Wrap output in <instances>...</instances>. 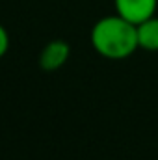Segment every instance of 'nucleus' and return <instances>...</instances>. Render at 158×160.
<instances>
[{
  "label": "nucleus",
  "instance_id": "obj_1",
  "mask_svg": "<svg viewBox=\"0 0 158 160\" xmlns=\"http://www.w3.org/2000/svg\"><path fill=\"white\" fill-rule=\"evenodd\" d=\"M89 41L95 52L108 60H125L140 48L136 24L117 13L99 19L91 28Z\"/></svg>",
  "mask_w": 158,
  "mask_h": 160
},
{
  "label": "nucleus",
  "instance_id": "obj_2",
  "mask_svg": "<svg viewBox=\"0 0 158 160\" xmlns=\"http://www.w3.org/2000/svg\"><path fill=\"white\" fill-rule=\"evenodd\" d=\"M116 13L132 24H140L156 13L158 0H114Z\"/></svg>",
  "mask_w": 158,
  "mask_h": 160
},
{
  "label": "nucleus",
  "instance_id": "obj_3",
  "mask_svg": "<svg viewBox=\"0 0 158 160\" xmlns=\"http://www.w3.org/2000/svg\"><path fill=\"white\" fill-rule=\"evenodd\" d=\"M69 56H71L69 43L62 39H54L43 47L39 54V65L43 71H58L67 63Z\"/></svg>",
  "mask_w": 158,
  "mask_h": 160
},
{
  "label": "nucleus",
  "instance_id": "obj_4",
  "mask_svg": "<svg viewBox=\"0 0 158 160\" xmlns=\"http://www.w3.org/2000/svg\"><path fill=\"white\" fill-rule=\"evenodd\" d=\"M138 30V45L143 50L158 52V17L153 15L143 22L136 24Z\"/></svg>",
  "mask_w": 158,
  "mask_h": 160
},
{
  "label": "nucleus",
  "instance_id": "obj_5",
  "mask_svg": "<svg viewBox=\"0 0 158 160\" xmlns=\"http://www.w3.org/2000/svg\"><path fill=\"white\" fill-rule=\"evenodd\" d=\"M7 50H9V34H7V30L0 24V58L6 56Z\"/></svg>",
  "mask_w": 158,
  "mask_h": 160
}]
</instances>
